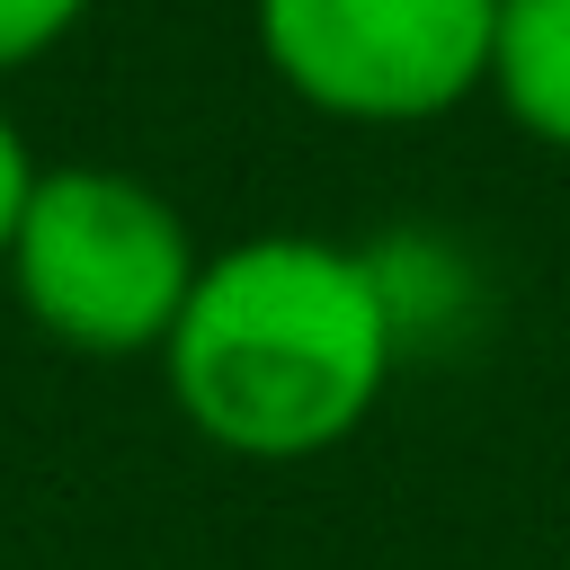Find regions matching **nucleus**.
<instances>
[{"label":"nucleus","instance_id":"f257e3e1","mask_svg":"<svg viewBox=\"0 0 570 570\" xmlns=\"http://www.w3.org/2000/svg\"><path fill=\"white\" fill-rule=\"evenodd\" d=\"M401 365V285L330 232H249L205 249V276L160 347L178 419L232 463H312L347 445Z\"/></svg>","mask_w":570,"mask_h":570},{"label":"nucleus","instance_id":"39448f33","mask_svg":"<svg viewBox=\"0 0 570 570\" xmlns=\"http://www.w3.org/2000/svg\"><path fill=\"white\" fill-rule=\"evenodd\" d=\"M89 9H98V0H0V80L27 71V62H45Z\"/></svg>","mask_w":570,"mask_h":570},{"label":"nucleus","instance_id":"20e7f679","mask_svg":"<svg viewBox=\"0 0 570 570\" xmlns=\"http://www.w3.org/2000/svg\"><path fill=\"white\" fill-rule=\"evenodd\" d=\"M481 98H499L525 142L570 160V0H499Z\"/></svg>","mask_w":570,"mask_h":570},{"label":"nucleus","instance_id":"7ed1b4c3","mask_svg":"<svg viewBox=\"0 0 570 570\" xmlns=\"http://www.w3.org/2000/svg\"><path fill=\"white\" fill-rule=\"evenodd\" d=\"M258 62L330 125H436L490 80L499 0H249Z\"/></svg>","mask_w":570,"mask_h":570},{"label":"nucleus","instance_id":"423d86ee","mask_svg":"<svg viewBox=\"0 0 570 570\" xmlns=\"http://www.w3.org/2000/svg\"><path fill=\"white\" fill-rule=\"evenodd\" d=\"M36 151H27V134L9 125V107H0V258H9V232H18V205H27V187H36Z\"/></svg>","mask_w":570,"mask_h":570},{"label":"nucleus","instance_id":"f03ea898","mask_svg":"<svg viewBox=\"0 0 570 570\" xmlns=\"http://www.w3.org/2000/svg\"><path fill=\"white\" fill-rule=\"evenodd\" d=\"M0 276L53 347L116 365V356L169 347V330L205 276V249L142 169L62 160V169H36Z\"/></svg>","mask_w":570,"mask_h":570}]
</instances>
